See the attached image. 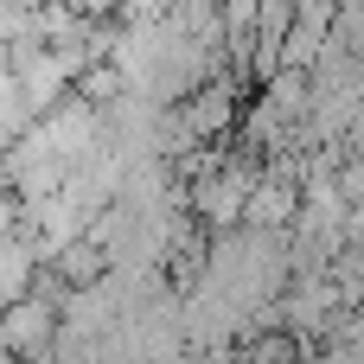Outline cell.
I'll use <instances>...</instances> for the list:
<instances>
[{"label":"cell","mask_w":364,"mask_h":364,"mask_svg":"<svg viewBox=\"0 0 364 364\" xmlns=\"http://www.w3.org/2000/svg\"><path fill=\"white\" fill-rule=\"evenodd\" d=\"M51 346H58V307L51 301L26 294V301L0 307V352H6V364H45Z\"/></svg>","instance_id":"6da1fadb"},{"label":"cell","mask_w":364,"mask_h":364,"mask_svg":"<svg viewBox=\"0 0 364 364\" xmlns=\"http://www.w3.org/2000/svg\"><path fill=\"white\" fill-rule=\"evenodd\" d=\"M38 250H32V237L19 230V237H6L0 243V307H13V301H26L32 294V282H38Z\"/></svg>","instance_id":"7a4b0ae2"},{"label":"cell","mask_w":364,"mask_h":364,"mask_svg":"<svg viewBox=\"0 0 364 364\" xmlns=\"http://www.w3.org/2000/svg\"><path fill=\"white\" fill-rule=\"evenodd\" d=\"M19 230H26V211H19V198H13V192H0V243H6V237H19Z\"/></svg>","instance_id":"3957f363"},{"label":"cell","mask_w":364,"mask_h":364,"mask_svg":"<svg viewBox=\"0 0 364 364\" xmlns=\"http://www.w3.org/2000/svg\"><path fill=\"white\" fill-rule=\"evenodd\" d=\"M0 364H6V352H0Z\"/></svg>","instance_id":"277c9868"}]
</instances>
